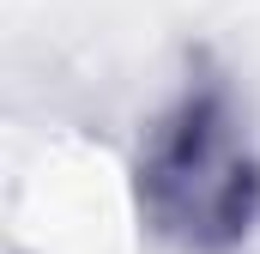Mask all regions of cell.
Instances as JSON below:
<instances>
[{
    "label": "cell",
    "instance_id": "cell-1",
    "mask_svg": "<svg viewBox=\"0 0 260 254\" xmlns=\"http://www.w3.org/2000/svg\"><path fill=\"white\" fill-rule=\"evenodd\" d=\"M139 224L176 254H242L260 230V157L224 79H188L139 139Z\"/></svg>",
    "mask_w": 260,
    "mask_h": 254
}]
</instances>
